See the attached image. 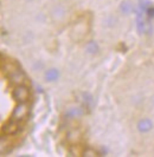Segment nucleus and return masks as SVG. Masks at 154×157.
I'll list each match as a JSON object with an SVG mask.
<instances>
[{
    "mask_svg": "<svg viewBox=\"0 0 154 157\" xmlns=\"http://www.w3.org/2000/svg\"><path fill=\"white\" fill-rule=\"evenodd\" d=\"M148 30H149V25L142 19V16H141V13H140L138 17V31L144 34V33H147Z\"/></svg>",
    "mask_w": 154,
    "mask_h": 157,
    "instance_id": "1",
    "label": "nucleus"
},
{
    "mask_svg": "<svg viewBox=\"0 0 154 157\" xmlns=\"http://www.w3.org/2000/svg\"><path fill=\"white\" fill-rule=\"evenodd\" d=\"M152 125L153 124H152V122L149 119H142V121H140L138 128L141 132H147V131H149L152 129Z\"/></svg>",
    "mask_w": 154,
    "mask_h": 157,
    "instance_id": "2",
    "label": "nucleus"
},
{
    "mask_svg": "<svg viewBox=\"0 0 154 157\" xmlns=\"http://www.w3.org/2000/svg\"><path fill=\"white\" fill-rule=\"evenodd\" d=\"M132 10H133V6H132V4L129 1H123L122 4H121V11H122L124 14L131 13Z\"/></svg>",
    "mask_w": 154,
    "mask_h": 157,
    "instance_id": "3",
    "label": "nucleus"
},
{
    "mask_svg": "<svg viewBox=\"0 0 154 157\" xmlns=\"http://www.w3.org/2000/svg\"><path fill=\"white\" fill-rule=\"evenodd\" d=\"M57 77H58V72L56 70H49L46 72V78L49 80H55L57 79Z\"/></svg>",
    "mask_w": 154,
    "mask_h": 157,
    "instance_id": "4",
    "label": "nucleus"
},
{
    "mask_svg": "<svg viewBox=\"0 0 154 157\" xmlns=\"http://www.w3.org/2000/svg\"><path fill=\"white\" fill-rule=\"evenodd\" d=\"M146 11H147V14H148V18L152 19L154 17V7H151V6H149L148 8H146Z\"/></svg>",
    "mask_w": 154,
    "mask_h": 157,
    "instance_id": "5",
    "label": "nucleus"
}]
</instances>
